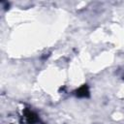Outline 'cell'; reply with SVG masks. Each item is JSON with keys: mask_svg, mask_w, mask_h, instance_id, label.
Segmentation results:
<instances>
[{"mask_svg": "<svg viewBox=\"0 0 124 124\" xmlns=\"http://www.w3.org/2000/svg\"><path fill=\"white\" fill-rule=\"evenodd\" d=\"M24 118L28 124H38L40 122L39 116L35 112H33L29 109L24 110Z\"/></svg>", "mask_w": 124, "mask_h": 124, "instance_id": "cell-1", "label": "cell"}, {"mask_svg": "<svg viewBox=\"0 0 124 124\" xmlns=\"http://www.w3.org/2000/svg\"><path fill=\"white\" fill-rule=\"evenodd\" d=\"M90 93H89V88L86 84L81 85L77 91H76V96L78 98H87L89 97Z\"/></svg>", "mask_w": 124, "mask_h": 124, "instance_id": "cell-2", "label": "cell"}]
</instances>
